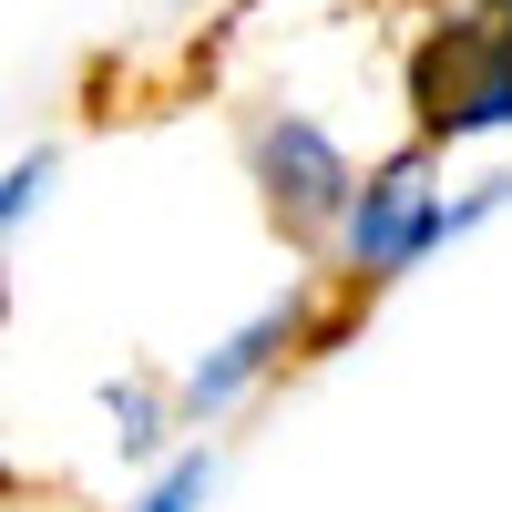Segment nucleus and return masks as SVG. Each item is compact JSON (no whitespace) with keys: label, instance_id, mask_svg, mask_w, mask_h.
<instances>
[{"label":"nucleus","instance_id":"0eeeda50","mask_svg":"<svg viewBox=\"0 0 512 512\" xmlns=\"http://www.w3.org/2000/svg\"><path fill=\"white\" fill-rule=\"evenodd\" d=\"M41 175H52V164H21V175H11V195H0V216H11V226L31 216V185H41Z\"/></svg>","mask_w":512,"mask_h":512},{"label":"nucleus","instance_id":"20e7f679","mask_svg":"<svg viewBox=\"0 0 512 512\" xmlns=\"http://www.w3.org/2000/svg\"><path fill=\"white\" fill-rule=\"evenodd\" d=\"M287 328H297L287 308H267V318H246V328L226 338L216 359H195V379H185V410H226V400L246 390V379H256V369L277 359V338H287Z\"/></svg>","mask_w":512,"mask_h":512},{"label":"nucleus","instance_id":"f257e3e1","mask_svg":"<svg viewBox=\"0 0 512 512\" xmlns=\"http://www.w3.org/2000/svg\"><path fill=\"white\" fill-rule=\"evenodd\" d=\"M410 103H420V134H502L512 123V31L502 21H451L410 52Z\"/></svg>","mask_w":512,"mask_h":512},{"label":"nucleus","instance_id":"6e6552de","mask_svg":"<svg viewBox=\"0 0 512 512\" xmlns=\"http://www.w3.org/2000/svg\"><path fill=\"white\" fill-rule=\"evenodd\" d=\"M472 11H482V21H502V31H512V0H472Z\"/></svg>","mask_w":512,"mask_h":512},{"label":"nucleus","instance_id":"7ed1b4c3","mask_svg":"<svg viewBox=\"0 0 512 512\" xmlns=\"http://www.w3.org/2000/svg\"><path fill=\"white\" fill-rule=\"evenodd\" d=\"M256 164H267V195L287 205V216H338V205H359V175L338 164V144L318 134V123H267V144H256Z\"/></svg>","mask_w":512,"mask_h":512},{"label":"nucleus","instance_id":"39448f33","mask_svg":"<svg viewBox=\"0 0 512 512\" xmlns=\"http://www.w3.org/2000/svg\"><path fill=\"white\" fill-rule=\"evenodd\" d=\"M103 410L123 420V431H113L123 451H154V390H123V379H113V390H103Z\"/></svg>","mask_w":512,"mask_h":512},{"label":"nucleus","instance_id":"423d86ee","mask_svg":"<svg viewBox=\"0 0 512 512\" xmlns=\"http://www.w3.org/2000/svg\"><path fill=\"white\" fill-rule=\"evenodd\" d=\"M195 502H205V461H175V472H164L134 512H195Z\"/></svg>","mask_w":512,"mask_h":512},{"label":"nucleus","instance_id":"f03ea898","mask_svg":"<svg viewBox=\"0 0 512 512\" xmlns=\"http://www.w3.org/2000/svg\"><path fill=\"white\" fill-rule=\"evenodd\" d=\"M451 236V205L431 195V154H400V164H379V175L359 185V205H349V256L369 277H400V267H420Z\"/></svg>","mask_w":512,"mask_h":512}]
</instances>
